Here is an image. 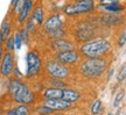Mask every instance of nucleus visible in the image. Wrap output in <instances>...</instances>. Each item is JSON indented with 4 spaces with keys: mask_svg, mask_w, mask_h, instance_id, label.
I'll return each instance as SVG.
<instances>
[{
    "mask_svg": "<svg viewBox=\"0 0 126 115\" xmlns=\"http://www.w3.org/2000/svg\"><path fill=\"white\" fill-rule=\"evenodd\" d=\"M108 115H113V114H112V113H109V114H108Z\"/></svg>",
    "mask_w": 126,
    "mask_h": 115,
    "instance_id": "obj_33",
    "label": "nucleus"
},
{
    "mask_svg": "<svg viewBox=\"0 0 126 115\" xmlns=\"http://www.w3.org/2000/svg\"><path fill=\"white\" fill-rule=\"evenodd\" d=\"M47 83L50 87H57V89H64L67 84L63 81V79H57V78H51L48 77L47 78Z\"/></svg>",
    "mask_w": 126,
    "mask_h": 115,
    "instance_id": "obj_20",
    "label": "nucleus"
},
{
    "mask_svg": "<svg viewBox=\"0 0 126 115\" xmlns=\"http://www.w3.org/2000/svg\"><path fill=\"white\" fill-rule=\"evenodd\" d=\"M6 115H15L14 107H13V108H11V109H8V111H7V113H6Z\"/></svg>",
    "mask_w": 126,
    "mask_h": 115,
    "instance_id": "obj_30",
    "label": "nucleus"
},
{
    "mask_svg": "<svg viewBox=\"0 0 126 115\" xmlns=\"http://www.w3.org/2000/svg\"><path fill=\"white\" fill-rule=\"evenodd\" d=\"M42 103L48 106L54 112L65 111V109H69V108L72 107V102L63 100V99H45V101Z\"/></svg>",
    "mask_w": 126,
    "mask_h": 115,
    "instance_id": "obj_14",
    "label": "nucleus"
},
{
    "mask_svg": "<svg viewBox=\"0 0 126 115\" xmlns=\"http://www.w3.org/2000/svg\"><path fill=\"white\" fill-rule=\"evenodd\" d=\"M12 30H13V20H11V16L7 15L4 19V21L1 22L0 26V31L2 33L5 38H7L9 35H12Z\"/></svg>",
    "mask_w": 126,
    "mask_h": 115,
    "instance_id": "obj_17",
    "label": "nucleus"
},
{
    "mask_svg": "<svg viewBox=\"0 0 126 115\" xmlns=\"http://www.w3.org/2000/svg\"><path fill=\"white\" fill-rule=\"evenodd\" d=\"M16 65L15 55L12 51H5L0 61V77L9 78L13 75L14 67Z\"/></svg>",
    "mask_w": 126,
    "mask_h": 115,
    "instance_id": "obj_10",
    "label": "nucleus"
},
{
    "mask_svg": "<svg viewBox=\"0 0 126 115\" xmlns=\"http://www.w3.org/2000/svg\"><path fill=\"white\" fill-rule=\"evenodd\" d=\"M111 50V43L105 38H94L79 44L78 51L82 57H104Z\"/></svg>",
    "mask_w": 126,
    "mask_h": 115,
    "instance_id": "obj_3",
    "label": "nucleus"
},
{
    "mask_svg": "<svg viewBox=\"0 0 126 115\" xmlns=\"http://www.w3.org/2000/svg\"><path fill=\"white\" fill-rule=\"evenodd\" d=\"M99 4H111V2H119L120 0H98Z\"/></svg>",
    "mask_w": 126,
    "mask_h": 115,
    "instance_id": "obj_28",
    "label": "nucleus"
},
{
    "mask_svg": "<svg viewBox=\"0 0 126 115\" xmlns=\"http://www.w3.org/2000/svg\"><path fill=\"white\" fill-rule=\"evenodd\" d=\"M122 16H119L117 14H104L100 18V22L104 26H116L118 23L122 22Z\"/></svg>",
    "mask_w": 126,
    "mask_h": 115,
    "instance_id": "obj_16",
    "label": "nucleus"
},
{
    "mask_svg": "<svg viewBox=\"0 0 126 115\" xmlns=\"http://www.w3.org/2000/svg\"><path fill=\"white\" fill-rule=\"evenodd\" d=\"M99 6L109 13H118L124 9V6L119 2H111V4H99Z\"/></svg>",
    "mask_w": 126,
    "mask_h": 115,
    "instance_id": "obj_18",
    "label": "nucleus"
},
{
    "mask_svg": "<svg viewBox=\"0 0 126 115\" xmlns=\"http://www.w3.org/2000/svg\"><path fill=\"white\" fill-rule=\"evenodd\" d=\"M0 115H1V113H0Z\"/></svg>",
    "mask_w": 126,
    "mask_h": 115,
    "instance_id": "obj_34",
    "label": "nucleus"
},
{
    "mask_svg": "<svg viewBox=\"0 0 126 115\" xmlns=\"http://www.w3.org/2000/svg\"><path fill=\"white\" fill-rule=\"evenodd\" d=\"M75 37L77 42H88L90 40L97 38V31H96V25H94V19L92 20H86L84 22H82L75 30Z\"/></svg>",
    "mask_w": 126,
    "mask_h": 115,
    "instance_id": "obj_9",
    "label": "nucleus"
},
{
    "mask_svg": "<svg viewBox=\"0 0 126 115\" xmlns=\"http://www.w3.org/2000/svg\"><path fill=\"white\" fill-rule=\"evenodd\" d=\"M5 40H6V38L4 37L2 33L0 31V48H2V47H4V44H5Z\"/></svg>",
    "mask_w": 126,
    "mask_h": 115,
    "instance_id": "obj_29",
    "label": "nucleus"
},
{
    "mask_svg": "<svg viewBox=\"0 0 126 115\" xmlns=\"http://www.w3.org/2000/svg\"><path fill=\"white\" fill-rule=\"evenodd\" d=\"M125 78H126V62L120 66V69H119V71H118L117 80L119 81V83H122V81H124Z\"/></svg>",
    "mask_w": 126,
    "mask_h": 115,
    "instance_id": "obj_25",
    "label": "nucleus"
},
{
    "mask_svg": "<svg viewBox=\"0 0 126 115\" xmlns=\"http://www.w3.org/2000/svg\"><path fill=\"white\" fill-rule=\"evenodd\" d=\"M13 36H14V43H15V50H20L25 42H23L22 35H21V33L19 31V29L14 33Z\"/></svg>",
    "mask_w": 126,
    "mask_h": 115,
    "instance_id": "obj_23",
    "label": "nucleus"
},
{
    "mask_svg": "<svg viewBox=\"0 0 126 115\" xmlns=\"http://www.w3.org/2000/svg\"><path fill=\"white\" fill-rule=\"evenodd\" d=\"M26 63H27V70H26V78H35L41 75L43 69V59L41 55L36 50H29L26 55Z\"/></svg>",
    "mask_w": 126,
    "mask_h": 115,
    "instance_id": "obj_8",
    "label": "nucleus"
},
{
    "mask_svg": "<svg viewBox=\"0 0 126 115\" xmlns=\"http://www.w3.org/2000/svg\"><path fill=\"white\" fill-rule=\"evenodd\" d=\"M125 115H126V114H125Z\"/></svg>",
    "mask_w": 126,
    "mask_h": 115,
    "instance_id": "obj_35",
    "label": "nucleus"
},
{
    "mask_svg": "<svg viewBox=\"0 0 126 115\" xmlns=\"http://www.w3.org/2000/svg\"><path fill=\"white\" fill-rule=\"evenodd\" d=\"M29 18L34 21V23H35L37 27H41L42 25H43V22H45L46 20V11H45V7H43V5L42 4H36L35 6H34V8H33V11H32V14Z\"/></svg>",
    "mask_w": 126,
    "mask_h": 115,
    "instance_id": "obj_15",
    "label": "nucleus"
},
{
    "mask_svg": "<svg viewBox=\"0 0 126 115\" xmlns=\"http://www.w3.org/2000/svg\"><path fill=\"white\" fill-rule=\"evenodd\" d=\"M43 99H63L70 102H76L81 98V93L72 89H57V87H46L42 89Z\"/></svg>",
    "mask_w": 126,
    "mask_h": 115,
    "instance_id": "obj_6",
    "label": "nucleus"
},
{
    "mask_svg": "<svg viewBox=\"0 0 126 115\" xmlns=\"http://www.w3.org/2000/svg\"><path fill=\"white\" fill-rule=\"evenodd\" d=\"M49 47L54 52L64 51V50H70V49H76V47H75V42L71 41V40H68V38H65V37L56 38V40H50Z\"/></svg>",
    "mask_w": 126,
    "mask_h": 115,
    "instance_id": "obj_13",
    "label": "nucleus"
},
{
    "mask_svg": "<svg viewBox=\"0 0 126 115\" xmlns=\"http://www.w3.org/2000/svg\"><path fill=\"white\" fill-rule=\"evenodd\" d=\"M96 8L94 0H72L63 6V13L68 16H77L92 13Z\"/></svg>",
    "mask_w": 126,
    "mask_h": 115,
    "instance_id": "obj_5",
    "label": "nucleus"
},
{
    "mask_svg": "<svg viewBox=\"0 0 126 115\" xmlns=\"http://www.w3.org/2000/svg\"><path fill=\"white\" fill-rule=\"evenodd\" d=\"M14 112H15V115H31L32 108L29 105H26V103H18L14 107Z\"/></svg>",
    "mask_w": 126,
    "mask_h": 115,
    "instance_id": "obj_19",
    "label": "nucleus"
},
{
    "mask_svg": "<svg viewBox=\"0 0 126 115\" xmlns=\"http://www.w3.org/2000/svg\"><path fill=\"white\" fill-rule=\"evenodd\" d=\"M124 95H125L124 91H119V92L116 94L114 101H113V106H114V107H118V106H119V103H120V102H122V100L124 99Z\"/></svg>",
    "mask_w": 126,
    "mask_h": 115,
    "instance_id": "obj_26",
    "label": "nucleus"
},
{
    "mask_svg": "<svg viewBox=\"0 0 126 115\" xmlns=\"http://www.w3.org/2000/svg\"><path fill=\"white\" fill-rule=\"evenodd\" d=\"M102 107H103V105H102V101L99 100V99H97V100H94V102H92V105H91V114L92 115H98L100 112H102Z\"/></svg>",
    "mask_w": 126,
    "mask_h": 115,
    "instance_id": "obj_24",
    "label": "nucleus"
},
{
    "mask_svg": "<svg viewBox=\"0 0 126 115\" xmlns=\"http://www.w3.org/2000/svg\"><path fill=\"white\" fill-rule=\"evenodd\" d=\"M4 52H5V49H4V47H2V48H0V61H1V58H2Z\"/></svg>",
    "mask_w": 126,
    "mask_h": 115,
    "instance_id": "obj_32",
    "label": "nucleus"
},
{
    "mask_svg": "<svg viewBox=\"0 0 126 115\" xmlns=\"http://www.w3.org/2000/svg\"><path fill=\"white\" fill-rule=\"evenodd\" d=\"M7 93L15 103H26L32 106L36 101L35 92L29 87V85L25 83L22 79H18L14 77L8 78Z\"/></svg>",
    "mask_w": 126,
    "mask_h": 115,
    "instance_id": "obj_1",
    "label": "nucleus"
},
{
    "mask_svg": "<svg viewBox=\"0 0 126 115\" xmlns=\"http://www.w3.org/2000/svg\"><path fill=\"white\" fill-rule=\"evenodd\" d=\"M81 53L76 49H70V50H64V51H59L55 52L53 58H55L56 61H59L60 63H62L64 65H75L76 63L79 62L81 59Z\"/></svg>",
    "mask_w": 126,
    "mask_h": 115,
    "instance_id": "obj_11",
    "label": "nucleus"
},
{
    "mask_svg": "<svg viewBox=\"0 0 126 115\" xmlns=\"http://www.w3.org/2000/svg\"><path fill=\"white\" fill-rule=\"evenodd\" d=\"M34 112H35L37 115H51L54 113L53 109H50L48 106H46V105H40V106H36L34 108Z\"/></svg>",
    "mask_w": 126,
    "mask_h": 115,
    "instance_id": "obj_21",
    "label": "nucleus"
},
{
    "mask_svg": "<svg viewBox=\"0 0 126 115\" xmlns=\"http://www.w3.org/2000/svg\"><path fill=\"white\" fill-rule=\"evenodd\" d=\"M43 70H45L46 75L51 78H57V79H67L68 77H70L71 71L70 69L64 65L59 61H56L55 58H49L45 62L43 65Z\"/></svg>",
    "mask_w": 126,
    "mask_h": 115,
    "instance_id": "obj_7",
    "label": "nucleus"
},
{
    "mask_svg": "<svg viewBox=\"0 0 126 115\" xmlns=\"http://www.w3.org/2000/svg\"><path fill=\"white\" fill-rule=\"evenodd\" d=\"M19 0H11V4H9V7H13L14 5L16 4V2H18Z\"/></svg>",
    "mask_w": 126,
    "mask_h": 115,
    "instance_id": "obj_31",
    "label": "nucleus"
},
{
    "mask_svg": "<svg viewBox=\"0 0 126 115\" xmlns=\"http://www.w3.org/2000/svg\"><path fill=\"white\" fill-rule=\"evenodd\" d=\"M109 62L104 57H90L85 58L79 63V72L88 79L98 78L108 70Z\"/></svg>",
    "mask_w": 126,
    "mask_h": 115,
    "instance_id": "obj_2",
    "label": "nucleus"
},
{
    "mask_svg": "<svg viewBox=\"0 0 126 115\" xmlns=\"http://www.w3.org/2000/svg\"><path fill=\"white\" fill-rule=\"evenodd\" d=\"M5 51H12L14 52L15 50V43H14V36L9 35L6 40H5V44H4Z\"/></svg>",
    "mask_w": 126,
    "mask_h": 115,
    "instance_id": "obj_22",
    "label": "nucleus"
},
{
    "mask_svg": "<svg viewBox=\"0 0 126 115\" xmlns=\"http://www.w3.org/2000/svg\"><path fill=\"white\" fill-rule=\"evenodd\" d=\"M34 6H35V0H23L22 8L15 16V23L18 26H23V23L29 19Z\"/></svg>",
    "mask_w": 126,
    "mask_h": 115,
    "instance_id": "obj_12",
    "label": "nucleus"
},
{
    "mask_svg": "<svg viewBox=\"0 0 126 115\" xmlns=\"http://www.w3.org/2000/svg\"><path fill=\"white\" fill-rule=\"evenodd\" d=\"M126 43V30H124L120 34V36H119V38H118V45L122 48V47H124Z\"/></svg>",
    "mask_w": 126,
    "mask_h": 115,
    "instance_id": "obj_27",
    "label": "nucleus"
},
{
    "mask_svg": "<svg viewBox=\"0 0 126 115\" xmlns=\"http://www.w3.org/2000/svg\"><path fill=\"white\" fill-rule=\"evenodd\" d=\"M41 28L49 40L62 38V37H65V35H67L64 20H63L62 15L57 13H53L49 16H47Z\"/></svg>",
    "mask_w": 126,
    "mask_h": 115,
    "instance_id": "obj_4",
    "label": "nucleus"
}]
</instances>
